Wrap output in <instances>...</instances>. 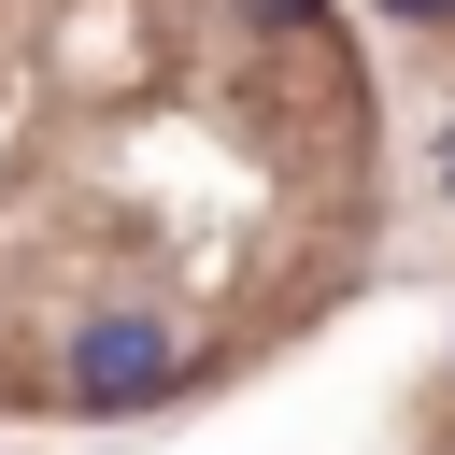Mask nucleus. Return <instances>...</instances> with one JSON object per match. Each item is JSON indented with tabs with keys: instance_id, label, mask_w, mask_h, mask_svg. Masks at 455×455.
Here are the masks:
<instances>
[{
	"instance_id": "f257e3e1",
	"label": "nucleus",
	"mask_w": 455,
	"mask_h": 455,
	"mask_svg": "<svg viewBox=\"0 0 455 455\" xmlns=\"http://www.w3.org/2000/svg\"><path fill=\"white\" fill-rule=\"evenodd\" d=\"M171 370H185L171 313H85V327H71V355H57V398H71V412H156V398H171Z\"/></svg>"
},
{
	"instance_id": "f03ea898",
	"label": "nucleus",
	"mask_w": 455,
	"mask_h": 455,
	"mask_svg": "<svg viewBox=\"0 0 455 455\" xmlns=\"http://www.w3.org/2000/svg\"><path fill=\"white\" fill-rule=\"evenodd\" d=\"M384 14H412V28H441V14H455V0H384Z\"/></svg>"
},
{
	"instance_id": "7ed1b4c3",
	"label": "nucleus",
	"mask_w": 455,
	"mask_h": 455,
	"mask_svg": "<svg viewBox=\"0 0 455 455\" xmlns=\"http://www.w3.org/2000/svg\"><path fill=\"white\" fill-rule=\"evenodd\" d=\"M270 14H284V28H299V14H313V0H270Z\"/></svg>"
}]
</instances>
